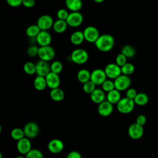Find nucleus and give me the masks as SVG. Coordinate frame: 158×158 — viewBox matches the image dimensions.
Segmentation results:
<instances>
[{
    "mask_svg": "<svg viewBox=\"0 0 158 158\" xmlns=\"http://www.w3.org/2000/svg\"><path fill=\"white\" fill-rule=\"evenodd\" d=\"M94 44L99 51L102 52H108L114 46L115 40L112 35L109 34H104L99 36Z\"/></svg>",
    "mask_w": 158,
    "mask_h": 158,
    "instance_id": "nucleus-1",
    "label": "nucleus"
},
{
    "mask_svg": "<svg viewBox=\"0 0 158 158\" xmlns=\"http://www.w3.org/2000/svg\"><path fill=\"white\" fill-rule=\"evenodd\" d=\"M135 102L133 99L127 97L121 98V99L116 104L117 110L122 114H128L133 111L135 107Z\"/></svg>",
    "mask_w": 158,
    "mask_h": 158,
    "instance_id": "nucleus-2",
    "label": "nucleus"
},
{
    "mask_svg": "<svg viewBox=\"0 0 158 158\" xmlns=\"http://www.w3.org/2000/svg\"><path fill=\"white\" fill-rule=\"evenodd\" d=\"M71 60L76 64H83L86 63L89 58L86 51L83 49H77L73 51L70 56Z\"/></svg>",
    "mask_w": 158,
    "mask_h": 158,
    "instance_id": "nucleus-3",
    "label": "nucleus"
},
{
    "mask_svg": "<svg viewBox=\"0 0 158 158\" xmlns=\"http://www.w3.org/2000/svg\"><path fill=\"white\" fill-rule=\"evenodd\" d=\"M114 82L115 88L120 91H122L128 89L131 85V79L128 75L121 74L119 77L114 80Z\"/></svg>",
    "mask_w": 158,
    "mask_h": 158,
    "instance_id": "nucleus-4",
    "label": "nucleus"
},
{
    "mask_svg": "<svg viewBox=\"0 0 158 158\" xmlns=\"http://www.w3.org/2000/svg\"><path fill=\"white\" fill-rule=\"evenodd\" d=\"M38 56L41 60L48 62L54 59L55 56V51L54 48L49 45L40 46L38 50Z\"/></svg>",
    "mask_w": 158,
    "mask_h": 158,
    "instance_id": "nucleus-5",
    "label": "nucleus"
},
{
    "mask_svg": "<svg viewBox=\"0 0 158 158\" xmlns=\"http://www.w3.org/2000/svg\"><path fill=\"white\" fill-rule=\"evenodd\" d=\"M105 73L110 79L115 80L122 74L121 67L118 66L116 63L108 64L104 69Z\"/></svg>",
    "mask_w": 158,
    "mask_h": 158,
    "instance_id": "nucleus-6",
    "label": "nucleus"
},
{
    "mask_svg": "<svg viewBox=\"0 0 158 158\" xmlns=\"http://www.w3.org/2000/svg\"><path fill=\"white\" fill-rule=\"evenodd\" d=\"M107 80V75L104 70L101 69H96L91 73L90 80L96 85H101Z\"/></svg>",
    "mask_w": 158,
    "mask_h": 158,
    "instance_id": "nucleus-7",
    "label": "nucleus"
},
{
    "mask_svg": "<svg viewBox=\"0 0 158 158\" xmlns=\"http://www.w3.org/2000/svg\"><path fill=\"white\" fill-rule=\"evenodd\" d=\"M83 21V17L82 14L78 11L72 12L69 13V15L66 19V22L71 27H79Z\"/></svg>",
    "mask_w": 158,
    "mask_h": 158,
    "instance_id": "nucleus-8",
    "label": "nucleus"
},
{
    "mask_svg": "<svg viewBox=\"0 0 158 158\" xmlns=\"http://www.w3.org/2000/svg\"><path fill=\"white\" fill-rule=\"evenodd\" d=\"M83 32L85 40L89 43H95L100 36L98 30L93 26L86 27Z\"/></svg>",
    "mask_w": 158,
    "mask_h": 158,
    "instance_id": "nucleus-9",
    "label": "nucleus"
},
{
    "mask_svg": "<svg viewBox=\"0 0 158 158\" xmlns=\"http://www.w3.org/2000/svg\"><path fill=\"white\" fill-rule=\"evenodd\" d=\"M25 136L28 138H35L40 132V128L38 125L33 122H30L25 124L23 127Z\"/></svg>",
    "mask_w": 158,
    "mask_h": 158,
    "instance_id": "nucleus-10",
    "label": "nucleus"
},
{
    "mask_svg": "<svg viewBox=\"0 0 158 158\" xmlns=\"http://www.w3.org/2000/svg\"><path fill=\"white\" fill-rule=\"evenodd\" d=\"M54 21L51 16L44 14L40 16L38 20L36 25L39 27L41 30H48L53 26Z\"/></svg>",
    "mask_w": 158,
    "mask_h": 158,
    "instance_id": "nucleus-11",
    "label": "nucleus"
},
{
    "mask_svg": "<svg viewBox=\"0 0 158 158\" xmlns=\"http://www.w3.org/2000/svg\"><path fill=\"white\" fill-rule=\"evenodd\" d=\"M128 133L131 138L133 139H138L143 135L144 130L143 126L135 122L130 125L128 127Z\"/></svg>",
    "mask_w": 158,
    "mask_h": 158,
    "instance_id": "nucleus-12",
    "label": "nucleus"
},
{
    "mask_svg": "<svg viewBox=\"0 0 158 158\" xmlns=\"http://www.w3.org/2000/svg\"><path fill=\"white\" fill-rule=\"evenodd\" d=\"M27 137H23L17 143V149L21 154H27L31 149V143Z\"/></svg>",
    "mask_w": 158,
    "mask_h": 158,
    "instance_id": "nucleus-13",
    "label": "nucleus"
},
{
    "mask_svg": "<svg viewBox=\"0 0 158 158\" xmlns=\"http://www.w3.org/2000/svg\"><path fill=\"white\" fill-rule=\"evenodd\" d=\"M35 64L37 75L45 77L51 72V65L47 61L40 59Z\"/></svg>",
    "mask_w": 158,
    "mask_h": 158,
    "instance_id": "nucleus-14",
    "label": "nucleus"
},
{
    "mask_svg": "<svg viewBox=\"0 0 158 158\" xmlns=\"http://www.w3.org/2000/svg\"><path fill=\"white\" fill-rule=\"evenodd\" d=\"M113 110V104L109 102L107 100L104 101L101 103L99 104L98 107V112L99 114L102 117L109 116L112 113Z\"/></svg>",
    "mask_w": 158,
    "mask_h": 158,
    "instance_id": "nucleus-15",
    "label": "nucleus"
},
{
    "mask_svg": "<svg viewBox=\"0 0 158 158\" xmlns=\"http://www.w3.org/2000/svg\"><path fill=\"white\" fill-rule=\"evenodd\" d=\"M45 78L47 83V86L48 88L51 89H54L59 87L60 80V77H59V74L50 72L45 77Z\"/></svg>",
    "mask_w": 158,
    "mask_h": 158,
    "instance_id": "nucleus-16",
    "label": "nucleus"
},
{
    "mask_svg": "<svg viewBox=\"0 0 158 158\" xmlns=\"http://www.w3.org/2000/svg\"><path fill=\"white\" fill-rule=\"evenodd\" d=\"M64 148V143L59 139H52L48 144V149L49 152L53 154L60 152Z\"/></svg>",
    "mask_w": 158,
    "mask_h": 158,
    "instance_id": "nucleus-17",
    "label": "nucleus"
},
{
    "mask_svg": "<svg viewBox=\"0 0 158 158\" xmlns=\"http://www.w3.org/2000/svg\"><path fill=\"white\" fill-rule=\"evenodd\" d=\"M36 41L40 46H49L51 42L52 38L47 30H41L36 37Z\"/></svg>",
    "mask_w": 158,
    "mask_h": 158,
    "instance_id": "nucleus-18",
    "label": "nucleus"
},
{
    "mask_svg": "<svg viewBox=\"0 0 158 158\" xmlns=\"http://www.w3.org/2000/svg\"><path fill=\"white\" fill-rule=\"evenodd\" d=\"M91 100L96 104H100L106 99L105 91L102 89L96 88L91 94H90Z\"/></svg>",
    "mask_w": 158,
    "mask_h": 158,
    "instance_id": "nucleus-19",
    "label": "nucleus"
},
{
    "mask_svg": "<svg viewBox=\"0 0 158 158\" xmlns=\"http://www.w3.org/2000/svg\"><path fill=\"white\" fill-rule=\"evenodd\" d=\"M106 98L107 100L112 104H117L121 99L120 91L115 88L107 93Z\"/></svg>",
    "mask_w": 158,
    "mask_h": 158,
    "instance_id": "nucleus-20",
    "label": "nucleus"
},
{
    "mask_svg": "<svg viewBox=\"0 0 158 158\" xmlns=\"http://www.w3.org/2000/svg\"><path fill=\"white\" fill-rule=\"evenodd\" d=\"M51 98L56 102L62 101L65 98V94L64 91L59 87L51 89L49 93Z\"/></svg>",
    "mask_w": 158,
    "mask_h": 158,
    "instance_id": "nucleus-21",
    "label": "nucleus"
},
{
    "mask_svg": "<svg viewBox=\"0 0 158 158\" xmlns=\"http://www.w3.org/2000/svg\"><path fill=\"white\" fill-rule=\"evenodd\" d=\"M65 5L72 12L79 11L82 7L81 0H65Z\"/></svg>",
    "mask_w": 158,
    "mask_h": 158,
    "instance_id": "nucleus-22",
    "label": "nucleus"
},
{
    "mask_svg": "<svg viewBox=\"0 0 158 158\" xmlns=\"http://www.w3.org/2000/svg\"><path fill=\"white\" fill-rule=\"evenodd\" d=\"M33 85L35 88L38 91L44 90L46 86L47 83L44 77L37 75L33 81Z\"/></svg>",
    "mask_w": 158,
    "mask_h": 158,
    "instance_id": "nucleus-23",
    "label": "nucleus"
},
{
    "mask_svg": "<svg viewBox=\"0 0 158 158\" xmlns=\"http://www.w3.org/2000/svg\"><path fill=\"white\" fill-rule=\"evenodd\" d=\"M67 26L68 24L66 20L58 19L54 22L52 27L55 32L57 33H61L66 30Z\"/></svg>",
    "mask_w": 158,
    "mask_h": 158,
    "instance_id": "nucleus-24",
    "label": "nucleus"
},
{
    "mask_svg": "<svg viewBox=\"0 0 158 158\" xmlns=\"http://www.w3.org/2000/svg\"><path fill=\"white\" fill-rule=\"evenodd\" d=\"M85 40L83 32L81 31H75L70 36V41L74 45L81 44Z\"/></svg>",
    "mask_w": 158,
    "mask_h": 158,
    "instance_id": "nucleus-25",
    "label": "nucleus"
},
{
    "mask_svg": "<svg viewBox=\"0 0 158 158\" xmlns=\"http://www.w3.org/2000/svg\"><path fill=\"white\" fill-rule=\"evenodd\" d=\"M77 80L81 83H85L90 80L91 73L87 69H83L80 70L77 75Z\"/></svg>",
    "mask_w": 158,
    "mask_h": 158,
    "instance_id": "nucleus-26",
    "label": "nucleus"
},
{
    "mask_svg": "<svg viewBox=\"0 0 158 158\" xmlns=\"http://www.w3.org/2000/svg\"><path fill=\"white\" fill-rule=\"evenodd\" d=\"M135 104L138 106H144L146 105L149 101V98L148 95L144 93H138L135 99H133Z\"/></svg>",
    "mask_w": 158,
    "mask_h": 158,
    "instance_id": "nucleus-27",
    "label": "nucleus"
},
{
    "mask_svg": "<svg viewBox=\"0 0 158 158\" xmlns=\"http://www.w3.org/2000/svg\"><path fill=\"white\" fill-rule=\"evenodd\" d=\"M40 31L41 29L37 25H31L28 27V28L26 29V34L28 37L30 38L36 37Z\"/></svg>",
    "mask_w": 158,
    "mask_h": 158,
    "instance_id": "nucleus-28",
    "label": "nucleus"
},
{
    "mask_svg": "<svg viewBox=\"0 0 158 158\" xmlns=\"http://www.w3.org/2000/svg\"><path fill=\"white\" fill-rule=\"evenodd\" d=\"M121 53L125 55L127 58H131L135 55V50L132 46L126 44L122 48Z\"/></svg>",
    "mask_w": 158,
    "mask_h": 158,
    "instance_id": "nucleus-29",
    "label": "nucleus"
},
{
    "mask_svg": "<svg viewBox=\"0 0 158 158\" xmlns=\"http://www.w3.org/2000/svg\"><path fill=\"white\" fill-rule=\"evenodd\" d=\"M10 136L14 140L19 141L20 139L25 137V133L23 129L20 128H15L10 131Z\"/></svg>",
    "mask_w": 158,
    "mask_h": 158,
    "instance_id": "nucleus-30",
    "label": "nucleus"
},
{
    "mask_svg": "<svg viewBox=\"0 0 158 158\" xmlns=\"http://www.w3.org/2000/svg\"><path fill=\"white\" fill-rule=\"evenodd\" d=\"M23 70L28 75L36 73V64L31 62H27L23 65Z\"/></svg>",
    "mask_w": 158,
    "mask_h": 158,
    "instance_id": "nucleus-31",
    "label": "nucleus"
},
{
    "mask_svg": "<svg viewBox=\"0 0 158 158\" xmlns=\"http://www.w3.org/2000/svg\"><path fill=\"white\" fill-rule=\"evenodd\" d=\"M135 70L134 65L129 62H127L125 65L121 67L122 73L126 75H130L133 73Z\"/></svg>",
    "mask_w": 158,
    "mask_h": 158,
    "instance_id": "nucleus-32",
    "label": "nucleus"
},
{
    "mask_svg": "<svg viewBox=\"0 0 158 158\" xmlns=\"http://www.w3.org/2000/svg\"><path fill=\"white\" fill-rule=\"evenodd\" d=\"M63 69L62 64L59 60H55L51 64V72L55 73H60Z\"/></svg>",
    "mask_w": 158,
    "mask_h": 158,
    "instance_id": "nucleus-33",
    "label": "nucleus"
},
{
    "mask_svg": "<svg viewBox=\"0 0 158 158\" xmlns=\"http://www.w3.org/2000/svg\"><path fill=\"white\" fill-rule=\"evenodd\" d=\"M26 158H44L41 151L37 149H31L26 155Z\"/></svg>",
    "mask_w": 158,
    "mask_h": 158,
    "instance_id": "nucleus-34",
    "label": "nucleus"
},
{
    "mask_svg": "<svg viewBox=\"0 0 158 158\" xmlns=\"http://www.w3.org/2000/svg\"><path fill=\"white\" fill-rule=\"evenodd\" d=\"M96 85L91 80L83 83V89L85 93L87 94H91L95 89H96Z\"/></svg>",
    "mask_w": 158,
    "mask_h": 158,
    "instance_id": "nucleus-35",
    "label": "nucleus"
},
{
    "mask_svg": "<svg viewBox=\"0 0 158 158\" xmlns=\"http://www.w3.org/2000/svg\"><path fill=\"white\" fill-rule=\"evenodd\" d=\"M102 89L105 91V92H109L112 91V89H115V85H114V82L110 80H106L102 85Z\"/></svg>",
    "mask_w": 158,
    "mask_h": 158,
    "instance_id": "nucleus-36",
    "label": "nucleus"
},
{
    "mask_svg": "<svg viewBox=\"0 0 158 158\" xmlns=\"http://www.w3.org/2000/svg\"><path fill=\"white\" fill-rule=\"evenodd\" d=\"M127 57L122 53L118 54L115 58V63L120 67L127 63Z\"/></svg>",
    "mask_w": 158,
    "mask_h": 158,
    "instance_id": "nucleus-37",
    "label": "nucleus"
},
{
    "mask_svg": "<svg viewBox=\"0 0 158 158\" xmlns=\"http://www.w3.org/2000/svg\"><path fill=\"white\" fill-rule=\"evenodd\" d=\"M69 15V12L65 9H60L57 12V17L58 19L66 20Z\"/></svg>",
    "mask_w": 158,
    "mask_h": 158,
    "instance_id": "nucleus-38",
    "label": "nucleus"
},
{
    "mask_svg": "<svg viewBox=\"0 0 158 158\" xmlns=\"http://www.w3.org/2000/svg\"><path fill=\"white\" fill-rule=\"evenodd\" d=\"M39 48L36 46H31L27 49V54L30 57H35L38 54Z\"/></svg>",
    "mask_w": 158,
    "mask_h": 158,
    "instance_id": "nucleus-39",
    "label": "nucleus"
},
{
    "mask_svg": "<svg viewBox=\"0 0 158 158\" xmlns=\"http://www.w3.org/2000/svg\"><path fill=\"white\" fill-rule=\"evenodd\" d=\"M137 94L138 93L135 89L132 88H128L126 92V97H127L130 99H134L136 97V96L137 95Z\"/></svg>",
    "mask_w": 158,
    "mask_h": 158,
    "instance_id": "nucleus-40",
    "label": "nucleus"
},
{
    "mask_svg": "<svg viewBox=\"0 0 158 158\" xmlns=\"http://www.w3.org/2000/svg\"><path fill=\"white\" fill-rule=\"evenodd\" d=\"M7 3L11 7H16L22 4V0H6Z\"/></svg>",
    "mask_w": 158,
    "mask_h": 158,
    "instance_id": "nucleus-41",
    "label": "nucleus"
},
{
    "mask_svg": "<svg viewBox=\"0 0 158 158\" xmlns=\"http://www.w3.org/2000/svg\"><path fill=\"white\" fill-rule=\"evenodd\" d=\"M146 122V117L144 115H139L137 117L136 119V123L138 124L143 126Z\"/></svg>",
    "mask_w": 158,
    "mask_h": 158,
    "instance_id": "nucleus-42",
    "label": "nucleus"
},
{
    "mask_svg": "<svg viewBox=\"0 0 158 158\" xmlns=\"http://www.w3.org/2000/svg\"><path fill=\"white\" fill-rule=\"evenodd\" d=\"M66 158H82L81 154L77 151H72L67 156Z\"/></svg>",
    "mask_w": 158,
    "mask_h": 158,
    "instance_id": "nucleus-43",
    "label": "nucleus"
},
{
    "mask_svg": "<svg viewBox=\"0 0 158 158\" xmlns=\"http://www.w3.org/2000/svg\"><path fill=\"white\" fill-rule=\"evenodd\" d=\"M22 4L27 8H30L35 6V0H22Z\"/></svg>",
    "mask_w": 158,
    "mask_h": 158,
    "instance_id": "nucleus-44",
    "label": "nucleus"
},
{
    "mask_svg": "<svg viewBox=\"0 0 158 158\" xmlns=\"http://www.w3.org/2000/svg\"><path fill=\"white\" fill-rule=\"evenodd\" d=\"M93 1L96 3H101V2H102L104 0H93Z\"/></svg>",
    "mask_w": 158,
    "mask_h": 158,
    "instance_id": "nucleus-45",
    "label": "nucleus"
},
{
    "mask_svg": "<svg viewBox=\"0 0 158 158\" xmlns=\"http://www.w3.org/2000/svg\"><path fill=\"white\" fill-rule=\"evenodd\" d=\"M15 158H26V157L25 156H19L15 157Z\"/></svg>",
    "mask_w": 158,
    "mask_h": 158,
    "instance_id": "nucleus-46",
    "label": "nucleus"
},
{
    "mask_svg": "<svg viewBox=\"0 0 158 158\" xmlns=\"http://www.w3.org/2000/svg\"><path fill=\"white\" fill-rule=\"evenodd\" d=\"M0 158H2V155L1 152H0Z\"/></svg>",
    "mask_w": 158,
    "mask_h": 158,
    "instance_id": "nucleus-47",
    "label": "nucleus"
}]
</instances>
